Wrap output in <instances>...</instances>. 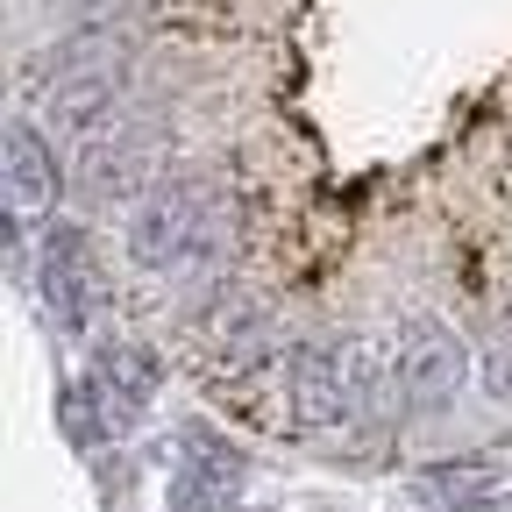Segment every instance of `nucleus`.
Segmentation results:
<instances>
[{
    "label": "nucleus",
    "instance_id": "4",
    "mask_svg": "<svg viewBox=\"0 0 512 512\" xmlns=\"http://www.w3.org/2000/svg\"><path fill=\"white\" fill-rule=\"evenodd\" d=\"M93 228L86 221H43L36 242V299L57 320V335H93Z\"/></svg>",
    "mask_w": 512,
    "mask_h": 512
},
{
    "label": "nucleus",
    "instance_id": "5",
    "mask_svg": "<svg viewBox=\"0 0 512 512\" xmlns=\"http://www.w3.org/2000/svg\"><path fill=\"white\" fill-rule=\"evenodd\" d=\"M157 150H164V128H150V121H121L107 136H93L79 150V200L86 207H136L150 192Z\"/></svg>",
    "mask_w": 512,
    "mask_h": 512
},
{
    "label": "nucleus",
    "instance_id": "9",
    "mask_svg": "<svg viewBox=\"0 0 512 512\" xmlns=\"http://www.w3.org/2000/svg\"><path fill=\"white\" fill-rule=\"evenodd\" d=\"M114 427H121V420H114L107 392L93 384V370H86V377H64V384H57V434L72 441L86 463L114 448Z\"/></svg>",
    "mask_w": 512,
    "mask_h": 512
},
{
    "label": "nucleus",
    "instance_id": "3",
    "mask_svg": "<svg viewBox=\"0 0 512 512\" xmlns=\"http://www.w3.org/2000/svg\"><path fill=\"white\" fill-rule=\"evenodd\" d=\"M285 406L299 441L356 434V377H349V335L335 342H292L285 349Z\"/></svg>",
    "mask_w": 512,
    "mask_h": 512
},
{
    "label": "nucleus",
    "instance_id": "8",
    "mask_svg": "<svg viewBox=\"0 0 512 512\" xmlns=\"http://www.w3.org/2000/svg\"><path fill=\"white\" fill-rule=\"evenodd\" d=\"M406 491L427 512H477V505H498L505 463L498 456H477V448H463V456H434V463H420L406 477Z\"/></svg>",
    "mask_w": 512,
    "mask_h": 512
},
{
    "label": "nucleus",
    "instance_id": "13",
    "mask_svg": "<svg viewBox=\"0 0 512 512\" xmlns=\"http://www.w3.org/2000/svg\"><path fill=\"white\" fill-rule=\"evenodd\" d=\"M477 512H512V505H505V498H498V505H477Z\"/></svg>",
    "mask_w": 512,
    "mask_h": 512
},
{
    "label": "nucleus",
    "instance_id": "7",
    "mask_svg": "<svg viewBox=\"0 0 512 512\" xmlns=\"http://www.w3.org/2000/svg\"><path fill=\"white\" fill-rule=\"evenodd\" d=\"M64 200V157L29 114H8V214H57Z\"/></svg>",
    "mask_w": 512,
    "mask_h": 512
},
{
    "label": "nucleus",
    "instance_id": "12",
    "mask_svg": "<svg viewBox=\"0 0 512 512\" xmlns=\"http://www.w3.org/2000/svg\"><path fill=\"white\" fill-rule=\"evenodd\" d=\"M477 370H484V399L512 413V335H491L484 356H477Z\"/></svg>",
    "mask_w": 512,
    "mask_h": 512
},
{
    "label": "nucleus",
    "instance_id": "1",
    "mask_svg": "<svg viewBox=\"0 0 512 512\" xmlns=\"http://www.w3.org/2000/svg\"><path fill=\"white\" fill-rule=\"evenodd\" d=\"M207 228H214V200L200 178H157L136 207H128V228H121V249L128 264H136L143 278H171L185 271L192 256L207 249Z\"/></svg>",
    "mask_w": 512,
    "mask_h": 512
},
{
    "label": "nucleus",
    "instance_id": "11",
    "mask_svg": "<svg viewBox=\"0 0 512 512\" xmlns=\"http://www.w3.org/2000/svg\"><path fill=\"white\" fill-rule=\"evenodd\" d=\"M235 498H242L235 484L200 477V470H171V491H164V505H171V512H242Z\"/></svg>",
    "mask_w": 512,
    "mask_h": 512
},
{
    "label": "nucleus",
    "instance_id": "2",
    "mask_svg": "<svg viewBox=\"0 0 512 512\" xmlns=\"http://www.w3.org/2000/svg\"><path fill=\"white\" fill-rule=\"evenodd\" d=\"M392 370H399V413L406 420H448L463 384H470V349L448 320L413 313L392 342Z\"/></svg>",
    "mask_w": 512,
    "mask_h": 512
},
{
    "label": "nucleus",
    "instance_id": "10",
    "mask_svg": "<svg viewBox=\"0 0 512 512\" xmlns=\"http://www.w3.org/2000/svg\"><path fill=\"white\" fill-rule=\"evenodd\" d=\"M178 470H200V477H221V484H249V448L242 441H228L221 427H207V420H185L178 427Z\"/></svg>",
    "mask_w": 512,
    "mask_h": 512
},
{
    "label": "nucleus",
    "instance_id": "6",
    "mask_svg": "<svg viewBox=\"0 0 512 512\" xmlns=\"http://www.w3.org/2000/svg\"><path fill=\"white\" fill-rule=\"evenodd\" d=\"M93 384L107 392L114 420H121V427H136V420L150 413V399L164 392V356H157L150 342L107 335V342H93Z\"/></svg>",
    "mask_w": 512,
    "mask_h": 512
}]
</instances>
